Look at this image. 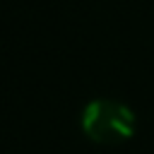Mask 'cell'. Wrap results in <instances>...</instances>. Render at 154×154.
<instances>
[{"label": "cell", "mask_w": 154, "mask_h": 154, "mask_svg": "<svg viewBox=\"0 0 154 154\" xmlns=\"http://www.w3.org/2000/svg\"><path fill=\"white\" fill-rule=\"evenodd\" d=\"M79 125L87 140L96 144H123L135 135L137 118L132 108L118 99H94L84 106Z\"/></svg>", "instance_id": "6da1fadb"}]
</instances>
